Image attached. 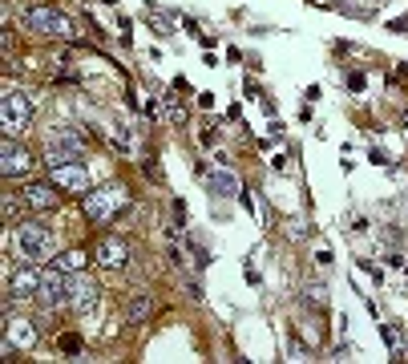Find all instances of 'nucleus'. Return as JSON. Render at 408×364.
I'll use <instances>...</instances> for the list:
<instances>
[{
	"mask_svg": "<svg viewBox=\"0 0 408 364\" xmlns=\"http://www.w3.org/2000/svg\"><path fill=\"white\" fill-rule=\"evenodd\" d=\"M20 20H25V29H29V33L57 37V41H77V29H73V20H69L65 13L49 8V4H29V8L20 13Z\"/></svg>",
	"mask_w": 408,
	"mask_h": 364,
	"instance_id": "obj_2",
	"label": "nucleus"
},
{
	"mask_svg": "<svg viewBox=\"0 0 408 364\" xmlns=\"http://www.w3.org/2000/svg\"><path fill=\"white\" fill-rule=\"evenodd\" d=\"M162 105H166V117H170V122H186V110L178 105V98H170V93H166Z\"/></svg>",
	"mask_w": 408,
	"mask_h": 364,
	"instance_id": "obj_18",
	"label": "nucleus"
},
{
	"mask_svg": "<svg viewBox=\"0 0 408 364\" xmlns=\"http://www.w3.org/2000/svg\"><path fill=\"white\" fill-rule=\"evenodd\" d=\"M81 207H85V219H93V223H114V219L130 207V190H126L121 182H110V186H101V190L81 195Z\"/></svg>",
	"mask_w": 408,
	"mask_h": 364,
	"instance_id": "obj_1",
	"label": "nucleus"
},
{
	"mask_svg": "<svg viewBox=\"0 0 408 364\" xmlns=\"http://www.w3.org/2000/svg\"><path fill=\"white\" fill-rule=\"evenodd\" d=\"M150 312H154V296H150V292H138V296L130 299V324L150 320Z\"/></svg>",
	"mask_w": 408,
	"mask_h": 364,
	"instance_id": "obj_15",
	"label": "nucleus"
},
{
	"mask_svg": "<svg viewBox=\"0 0 408 364\" xmlns=\"http://www.w3.org/2000/svg\"><path fill=\"white\" fill-rule=\"evenodd\" d=\"M61 352H69V356H81V340H77V336H61Z\"/></svg>",
	"mask_w": 408,
	"mask_h": 364,
	"instance_id": "obj_20",
	"label": "nucleus"
},
{
	"mask_svg": "<svg viewBox=\"0 0 408 364\" xmlns=\"http://www.w3.org/2000/svg\"><path fill=\"white\" fill-rule=\"evenodd\" d=\"M384 340H388L392 348H400V332H396V324H384Z\"/></svg>",
	"mask_w": 408,
	"mask_h": 364,
	"instance_id": "obj_22",
	"label": "nucleus"
},
{
	"mask_svg": "<svg viewBox=\"0 0 408 364\" xmlns=\"http://www.w3.org/2000/svg\"><path fill=\"white\" fill-rule=\"evenodd\" d=\"M17 243L25 259H49L53 255V231L41 223H17Z\"/></svg>",
	"mask_w": 408,
	"mask_h": 364,
	"instance_id": "obj_5",
	"label": "nucleus"
},
{
	"mask_svg": "<svg viewBox=\"0 0 408 364\" xmlns=\"http://www.w3.org/2000/svg\"><path fill=\"white\" fill-rule=\"evenodd\" d=\"M303 304H308V308H324V304H327V292L320 287V283H311L308 292H303Z\"/></svg>",
	"mask_w": 408,
	"mask_h": 364,
	"instance_id": "obj_17",
	"label": "nucleus"
},
{
	"mask_svg": "<svg viewBox=\"0 0 408 364\" xmlns=\"http://www.w3.org/2000/svg\"><path fill=\"white\" fill-rule=\"evenodd\" d=\"M93 299H98V287L85 280V275H81V280H69V304H73V308H81V312H85Z\"/></svg>",
	"mask_w": 408,
	"mask_h": 364,
	"instance_id": "obj_14",
	"label": "nucleus"
},
{
	"mask_svg": "<svg viewBox=\"0 0 408 364\" xmlns=\"http://www.w3.org/2000/svg\"><path fill=\"white\" fill-rule=\"evenodd\" d=\"M271 170H279V174H283V170H287V154H275V158H271Z\"/></svg>",
	"mask_w": 408,
	"mask_h": 364,
	"instance_id": "obj_24",
	"label": "nucleus"
},
{
	"mask_svg": "<svg viewBox=\"0 0 408 364\" xmlns=\"http://www.w3.org/2000/svg\"><path fill=\"white\" fill-rule=\"evenodd\" d=\"M25 202H29L33 211H53L61 199H57V186H53V182H29V186H25Z\"/></svg>",
	"mask_w": 408,
	"mask_h": 364,
	"instance_id": "obj_11",
	"label": "nucleus"
},
{
	"mask_svg": "<svg viewBox=\"0 0 408 364\" xmlns=\"http://www.w3.org/2000/svg\"><path fill=\"white\" fill-rule=\"evenodd\" d=\"M85 154V138L77 130H61L45 142V162L49 166H65V162H81Z\"/></svg>",
	"mask_w": 408,
	"mask_h": 364,
	"instance_id": "obj_4",
	"label": "nucleus"
},
{
	"mask_svg": "<svg viewBox=\"0 0 408 364\" xmlns=\"http://www.w3.org/2000/svg\"><path fill=\"white\" fill-rule=\"evenodd\" d=\"M190 247H195V264L198 267H211V251L202 247V243H190Z\"/></svg>",
	"mask_w": 408,
	"mask_h": 364,
	"instance_id": "obj_21",
	"label": "nucleus"
},
{
	"mask_svg": "<svg viewBox=\"0 0 408 364\" xmlns=\"http://www.w3.org/2000/svg\"><path fill=\"white\" fill-rule=\"evenodd\" d=\"M348 89H356L360 93V89H364V73H348Z\"/></svg>",
	"mask_w": 408,
	"mask_h": 364,
	"instance_id": "obj_23",
	"label": "nucleus"
},
{
	"mask_svg": "<svg viewBox=\"0 0 408 364\" xmlns=\"http://www.w3.org/2000/svg\"><path fill=\"white\" fill-rule=\"evenodd\" d=\"M29 122H33V98L25 89H8L4 101H0V126H4V134L29 130Z\"/></svg>",
	"mask_w": 408,
	"mask_h": 364,
	"instance_id": "obj_3",
	"label": "nucleus"
},
{
	"mask_svg": "<svg viewBox=\"0 0 408 364\" xmlns=\"http://www.w3.org/2000/svg\"><path fill=\"white\" fill-rule=\"evenodd\" d=\"M93 259H98L101 267H110V271H117V267H126V259H130V247H126V239H101L98 251H93Z\"/></svg>",
	"mask_w": 408,
	"mask_h": 364,
	"instance_id": "obj_9",
	"label": "nucleus"
},
{
	"mask_svg": "<svg viewBox=\"0 0 408 364\" xmlns=\"http://www.w3.org/2000/svg\"><path fill=\"white\" fill-rule=\"evenodd\" d=\"M49 182L65 195H89V170L85 162H65V166H49Z\"/></svg>",
	"mask_w": 408,
	"mask_h": 364,
	"instance_id": "obj_6",
	"label": "nucleus"
},
{
	"mask_svg": "<svg viewBox=\"0 0 408 364\" xmlns=\"http://www.w3.org/2000/svg\"><path fill=\"white\" fill-rule=\"evenodd\" d=\"M37 299H41L45 308H61V304H69V280H65V271H61L57 264L41 275V292H37Z\"/></svg>",
	"mask_w": 408,
	"mask_h": 364,
	"instance_id": "obj_8",
	"label": "nucleus"
},
{
	"mask_svg": "<svg viewBox=\"0 0 408 364\" xmlns=\"http://www.w3.org/2000/svg\"><path fill=\"white\" fill-rule=\"evenodd\" d=\"M110 138H114V146H117V150H121V154H126V150H130V146H133V142H130V134H126V126H117V130H114V134H110Z\"/></svg>",
	"mask_w": 408,
	"mask_h": 364,
	"instance_id": "obj_19",
	"label": "nucleus"
},
{
	"mask_svg": "<svg viewBox=\"0 0 408 364\" xmlns=\"http://www.w3.org/2000/svg\"><path fill=\"white\" fill-rule=\"evenodd\" d=\"M206 182H211V195H218V199H239L243 195V186H239V178L230 170H211Z\"/></svg>",
	"mask_w": 408,
	"mask_h": 364,
	"instance_id": "obj_13",
	"label": "nucleus"
},
{
	"mask_svg": "<svg viewBox=\"0 0 408 364\" xmlns=\"http://www.w3.org/2000/svg\"><path fill=\"white\" fill-rule=\"evenodd\" d=\"M404 122H408V110H404Z\"/></svg>",
	"mask_w": 408,
	"mask_h": 364,
	"instance_id": "obj_25",
	"label": "nucleus"
},
{
	"mask_svg": "<svg viewBox=\"0 0 408 364\" xmlns=\"http://www.w3.org/2000/svg\"><path fill=\"white\" fill-rule=\"evenodd\" d=\"M41 275H45V271H37V267H20V271H13L8 296L13 299H33L37 292H41Z\"/></svg>",
	"mask_w": 408,
	"mask_h": 364,
	"instance_id": "obj_10",
	"label": "nucleus"
},
{
	"mask_svg": "<svg viewBox=\"0 0 408 364\" xmlns=\"http://www.w3.org/2000/svg\"><path fill=\"white\" fill-rule=\"evenodd\" d=\"M33 170V158H29V150H20L13 142V134H4V142H0V174L4 178H25Z\"/></svg>",
	"mask_w": 408,
	"mask_h": 364,
	"instance_id": "obj_7",
	"label": "nucleus"
},
{
	"mask_svg": "<svg viewBox=\"0 0 408 364\" xmlns=\"http://www.w3.org/2000/svg\"><path fill=\"white\" fill-rule=\"evenodd\" d=\"M4 336H8L17 348H33L37 344V328L29 324V320H17L13 312L4 316Z\"/></svg>",
	"mask_w": 408,
	"mask_h": 364,
	"instance_id": "obj_12",
	"label": "nucleus"
},
{
	"mask_svg": "<svg viewBox=\"0 0 408 364\" xmlns=\"http://www.w3.org/2000/svg\"><path fill=\"white\" fill-rule=\"evenodd\" d=\"M85 264H89V259H85V251H65V255H61V259H57V267H61V271H85Z\"/></svg>",
	"mask_w": 408,
	"mask_h": 364,
	"instance_id": "obj_16",
	"label": "nucleus"
}]
</instances>
